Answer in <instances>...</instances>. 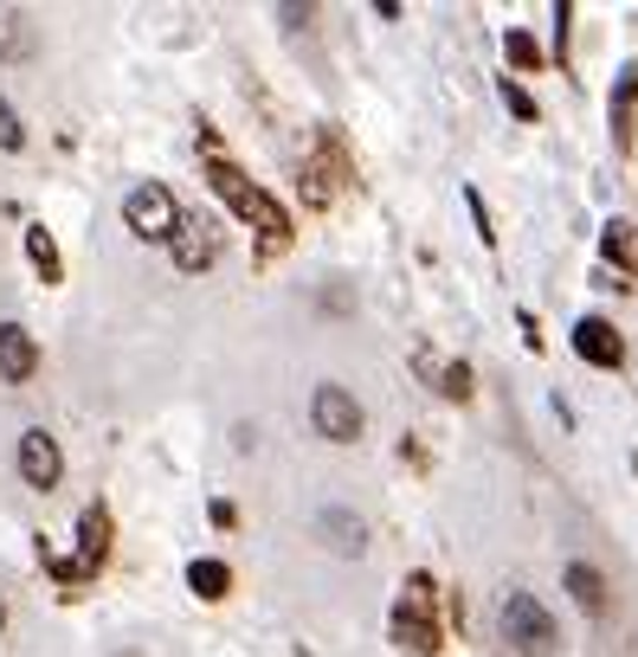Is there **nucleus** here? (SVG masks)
<instances>
[{
  "label": "nucleus",
  "mask_w": 638,
  "mask_h": 657,
  "mask_svg": "<svg viewBox=\"0 0 638 657\" xmlns=\"http://www.w3.org/2000/svg\"><path fill=\"white\" fill-rule=\"evenodd\" d=\"M207 175H213V187L226 194V207H232V213H239V219H252L264 239H278V246H284V232H291L284 207H278L271 194H259V187H252L245 175H239V168H232V161H226L220 148H207Z\"/></svg>",
  "instance_id": "1"
},
{
  "label": "nucleus",
  "mask_w": 638,
  "mask_h": 657,
  "mask_svg": "<svg viewBox=\"0 0 638 657\" xmlns=\"http://www.w3.org/2000/svg\"><path fill=\"white\" fill-rule=\"evenodd\" d=\"M503 645L523 651V657H548L562 645V625H555V613H548L535 593H510V599H503Z\"/></svg>",
  "instance_id": "2"
},
{
  "label": "nucleus",
  "mask_w": 638,
  "mask_h": 657,
  "mask_svg": "<svg viewBox=\"0 0 638 657\" xmlns=\"http://www.w3.org/2000/svg\"><path fill=\"white\" fill-rule=\"evenodd\" d=\"M394 645H407L414 657L439 651V619H432V574H414L400 606H394Z\"/></svg>",
  "instance_id": "3"
},
{
  "label": "nucleus",
  "mask_w": 638,
  "mask_h": 657,
  "mask_svg": "<svg viewBox=\"0 0 638 657\" xmlns=\"http://www.w3.org/2000/svg\"><path fill=\"white\" fill-rule=\"evenodd\" d=\"M123 226H129L136 239H149V246H168L175 226H181V207H175V194L161 181H143V187L123 194Z\"/></svg>",
  "instance_id": "4"
},
{
  "label": "nucleus",
  "mask_w": 638,
  "mask_h": 657,
  "mask_svg": "<svg viewBox=\"0 0 638 657\" xmlns=\"http://www.w3.org/2000/svg\"><path fill=\"white\" fill-rule=\"evenodd\" d=\"M310 426L330 438V445H355L362 438V400L336 387V380H323L316 394H310Z\"/></svg>",
  "instance_id": "5"
},
{
  "label": "nucleus",
  "mask_w": 638,
  "mask_h": 657,
  "mask_svg": "<svg viewBox=\"0 0 638 657\" xmlns=\"http://www.w3.org/2000/svg\"><path fill=\"white\" fill-rule=\"evenodd\" d=\"M20 477H27L33 490H59L65 451H59V438L45 432V426H27V432H20Z\"/></svg>",
  "instance_id": "6"
},
{
  "label": "nucleus",
  "mask_w": 638,
  "mask_h": 657,
  "mask_svg": "<svg viewBox=\"0 0 638 657\" xmlns=\"http://www.w3.org/2000/svg\"><path fill=\"white\" fill-rule=\"evenodd\" d=\"M175 264L181 271H207L213 258H220V232H213V219H200V213H181V226H175Z\"/></svg>",
  "instance_id": "7"
},
{
  "label": "nucleus",
  "mask_w": 638,
  "mask_h": 657,
  "mask_svg": "<svg viewBox=\"0 0 638 657\" xmlns=\"http://www.w3.org/2000/svg\"><path fill=\"white\" fill-rule=\"evenodd\" d=\"M574 355L587 367H626V342H619V328L606 316H581L574 323Z\"/></svg>",
  "instance_id": "8"
},
{
  "label": "nucleus",
  "mask_w": 638,
  "mask_h": 657,
  "mask_svg": "<svg viewBox=\"0 0 638 657\" xmlns=\"http://www.w3.org/2000/svg\"><path fill=\"white\" fill-rule=\"evenodd\" d=\"M39 374V342L33 328L20 323H0V380H13V387H27Z\"/></svg>",
  "instance_id": "9"
},
{
  "label": "nucleus",
  "mask_w": 638,
  "mask_h": 657,
  "mask_svg": "<svg viewBox=\"0 0 638 657\" xmlns=\"http://www.w3.org/2000/svg\"><path fill=\"white\" fill-rule=\"evenodd\" d=\"M567 593H574V606L587 613V619H606V606H613V593H606V574L594 567V561H567L562 567Z\"/></svg>",
  "instance_id": "10"
},
{
  "label": "nucleus",
  "mask_w": 638,
  "mask_h": 657,
  "mask_svg": "<svg viewBox=\"0 0 638 657\" xmlns=\"http://www.w3.org/2000/svg\"><path fill=\"white\" fill-rule=\"evenodd\" d=\"M104 554H111V510L91 503V510L77 515V574H97Z\"/></svg>",
  "instance_id": "11"
},
{
  "label": "nucleus",
  "mask_w": 638,
  "mask_h": 657,
  "mask_svg": "<svg viewBox=\"0 0 638 657\" xmlns=\"http://www.w3.org/2000/svg\"><path fill=\"white\" fill-rule=\"evenodd\" d=\"M316 535L336 548V554H362V548H368V522L355 510H342V503H330V510L316 515Z\"/></svg>",
  "instance_id": "12"
},
{
  "label": "nucleus",
  "mask_w": 638,
  "mask_h": 657,
  "mask_svg": "<svg viewBox=\"0 0 638 657\" xmlns=\"http://www.w3.org/2000/svg\"><path fill=\"white\" fill-rule=\"evenodd\" d=\"M33 52H39L33 13H20V7H0V65H27Z\"/></svg>",
  "instance_id": "13"
},
{
  "label": "nucleus",
  "mask_w": 638,
  "mask_h": 657,
  "mask_svg": "<svg viewBox=\"0 0 638 657\" xmlns=\"http://www.w3.org/2000/svg\"><path fill=\"white\" fill-rule=\"evenodd\" d=\"M414 367L426 374V380H439V394H446V400H471V367H464V362H432V355L419 348Z\"/></svg>",
  "instance_id": "14"
},
{
  "label": "nucleus",
  "mask_w": 638,
  "mask_h": 657,
  "mask_svg": "<svg viewBox=\"0 0 638 657\" xmlns=\"http://www.w3.org/2000/svg\"><path fill=\"white\" fill-rule=\"evenodd\" d=\"M632 97H638V65L619 72V91H613V143L632 148Z\"/></svg>",
  "instance_id": "15"
},
{
  "label": "nucleus",
  "mask_w": 638,
  "mask_h": 657,
  "mask_svg": "<svg viewBox=\"0 0 638 657\" xmlns=\"http://www.w3.org/2000/svg\"><path fill=\"white\" fill-rule=\"evenodd\" d=\"M188 586L200 593V599H226V593H232V567H226V561H194Z\"/></svg>",
  "instance_id": "16"
},
{
  "label": "nucleus",
  "mask_w": 638,
  "mask_h": 657,
  "mask_svg": "<svg viewBox=\"0 0 638 657\" xmlns=\"http://www.w3.org/2000/svg\"><path fill=\"white\" fill-rule=\"evenodd\" d=\"M27 258L39 264V278H45V284H59V278H65L59 246H52V232H45V226H27Z\"/></svg>",
  "instance_id": "17"
},
{
  "label": "nucleus",
  "mask_w": 638,
  "mask_h": 657,
  "mask_svg": "<svg viewBox=\"0 0 638 657\" xmlns=\"http://www.w3.org/2000/svg\"><path fill=\"white\" fill-rule=\"evenodd\" d=\"M606 258H613L619 271H638V232L626 219H606Z\"/></svg>",
  "instance_id": "18"
},
{
  "label": "nucleus",
  "mask_w": 638,
  "mask_h": 657,
  "mask_svg": "<svg viewBox=\"0 0 638 657\" xmlns=\"http://www.w3.org/2000/svg\"><path fill=\"white\" fill-rule=\"evenodd\" d=\"M503 52H510V65H516V72H542V45H535V33H523V27L503 39Z\"/></svg>",
  "instance_id": "19"
},
{
  "label": "nucleus",
  "mask_w": 638,
  "mask_h": 657,
  "mask_svg": "<svg viewBox=\"0 0 638 657\" xmlns=\"http://www.w3.org/2000/svg\"><path fill=\"white\" fill-rule=\"evenodd\" d=\"M0 148L13 155V148H27V123H20V109L0 97Z\"/></svg>",
  "instance_id": "20"
},
{
  "label": "nucleus",
  "mask_w": 638,
  "mask_h": 657,
  "mask_svg": "<svg viewBox=\"0 0 638 657\" xmlns=\"http://www.w3.org/2000/svg\"><path fill=\"white\" fill-rule=\"evenodd\" d=\"M503 104H510V116H523V123H535V97H529L523 84H503Z\"/></svg>",
  "instance_id": "21"
},
{
  "label": "nucleus",
  "mask_w": 638,
  "mask_h": 657,
  "mask_svg": "<svg viewBox=\"0 0 638 657\" xmlns=\"http://www.w3.org/2000/svg\"><path fill=\"white\" fill-rule=\"evenodd\" d=\"M567 20H574V7H555V59H567V39H574V27H567Z\"/></svg>",
  "instance_id": "22"
},
{
  "label": "nucleus",
  "mask_w": 638,
  "mask_h": 657,
  "mask_svg": "<svg viewBox=\"0 0 638 657\" xmlns=\"http://www.w3.org/2000/svg\"><path fill=\"white\" fill-rule=\"evenodd\" d=\"M0 625H7V599H0Z\"/></svg>",
  "instance_id": "23"
},
{
  "label": "nucleus",
  "mask_w": 638,
  "mask_h": 657,
  "mask_svg": "<svg viewBox=\"0 0 638 657\" xmlns=\"http://www.w3.org/2000/svg\"><path fill=\"white\" fill-rule=\"evenodd\" d=\"M116 657H143V651H116Z\"/></svg>",
  "instance_id": "24"
}]
</instances>
